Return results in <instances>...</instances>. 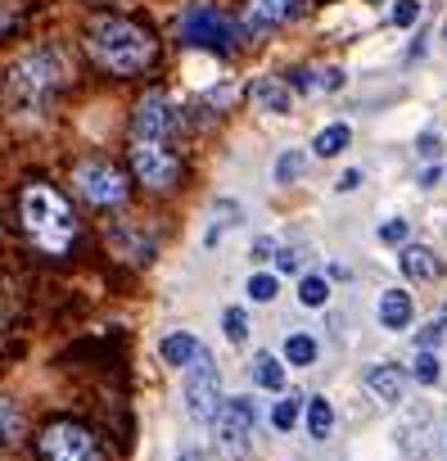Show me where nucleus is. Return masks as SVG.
Returning a JSON list of instances; mask_svg holds the SVG:
<instances>
[{"label":"nucleus","mask_w":447,"mask_h":461,"mask_svg":"<svg viewBox=\"0 0 447 461\" xmlns=\"http://www.w3.org/2000/svg\"><path fill=\"white\" fill-rule=\"evenodd\" d=\"M276 290H280L276 276H267V272H253V276H249V299H253V303H271Z\"/></svg>","instance_id":"nucleus-26"},{"label":"nucleus","mask_w":447,"mask_h":461,"mask_svg":"<svg viewBox=\"0 0 447 461\" xmlns=\"http://www.w3.org/2000/svg\"><path fill=\"white\" fill-rule=\"evenodd\" d=\"M227 340H231V344H244V340H249V317H244V308H227Z\"/></svg>","instance_id":"nucleus-27"},{"label":"nucleus","mask_w":447,"mask_h":461,"mask_svg":"<svg viewBox=\"0 0 447 461\" xmlns=\"http://www.w3.org/2000/svg\"><path fill=\"white\" fill-rule=\"evenodd\" d=\"M181 127V113L172 109V100L163 91H149L140 104H136V118H131V131H136V141H168L172 131Z\"/></svg>","instance_id":"nucleus-10"},{"label":"nucleus","mask_w":447,"mask_h":461,"mask_svg":"<svg viewBox=\"0 0 447 461\" xmlns=\"http://www.w3.org/2000/svg\"><path fill=\"white\" fill-rule=\"evenodd\" d=\"M72 185H78V194H82L87 204H95V209H118V204L127 200V177H122L113 163H104V159L78 163Z\"/></svg>","instance_id":"nucleus-5"},{"label":"nucleus","mask_w":447,"mask_h":461,"mask_svg":"<svg viewBox=\"0 0 447 461\" xmlns=\"http://www.w3.org/2000/svg\"><path fill=\"white\" fill-rule=\"evenodd\" d=\"M370 5H380V0H370Z\"/></svg>","instance_id":"nucleus-40"},{"label":"nucleus","mask_w":447,"mask_h":461,"mask_svg":"<svg viewBox=\"0 0 447 461\" xmlns=\"http://www.w3.org/2000/svg\"><path fill=\"white\" fill-rule=\"evenodd\" d=\"M59 82H63V50L59 45H41V50H28L5 73V100L19 113H46V104L59 91Z\"/></svg>","instance_id":"nucleus-2"},{"label":"nucleus","mask_w":447,"mask_h":461,"mask_svg":"<svg viewBox=\"0 0 447 461\" xmlns=\"http://www.w3.org/2000/svg\"><path fill=\"white\" fill-rule=\"evenodd\" d=\"M276 272H285V276L298 272V253L294 249H276Z\"/></svg>","instance_id":"nucleus-33"},{"label":"nucleus","mask_w":447,"mask_h":461,"mask_svg":"<svg viewBox=\"0 0 447 461\" xmlns=\"http://www.w3.org/2000/svg\"><path fill=\"white\" fill-rule=\"evenodd\" d=\"M357 185H361V172H357V168H348V172L339 177V185H335V190H344V194H348V190H357Z\"/></svg>","instance_id":"nucleus-35"},{"label":"nucleus","mask_w":447,"mask_h":461,"mask_svg":"<svg viewBox=\"0 0 447 461\" xmlns=\"http://www.w3.org/2000/svg\"><path fill=\"white\" fill-rule=\"evenodd\" d=\"M87 45H91L100 69H109L118 78L145 73V63L154 59V37H149L145 28H136V23H127V19H109V14L91 23Z\"/></svg>","instance_id":"nucleus-1"},{"label":"nucleus","mask_w":447,"mask_h":461,"mask_svg":"<svg viewBox=\"0 0 447 461\" xmlns=\"http://www.w3.org/2000/svg\"><path fill=\"white\" fill-rule=\"evenodd\" d=\"M335 430V407L326 399H308V434L312 439H326Z\"/></svg>","instance_id":"nucleus-21"},{"label":"nucleus","mask_w":447,"mask_h":461,"mask_svg":"<svg viewBox=\"0 0 447 461\" xmlns=\"http://www.w3.org/2000/svg\"><path fill=\"white\" fill-rule=\"evenodd\" d=\"M298 5L303 0H249V10H244V28L249 32H267V28H280L298 14Z\"/></svg>","instance_id":"nucleus-11"},{"label":"nucleus","mask_w":447,"mask_h":461,"mask_svg":"<svg viewBox=\"0 0 447 461\" xmlns=\"http://www.w3.org/2000/svg\"><path fill=\"white\" fill-rule=\"evenodd\" d=\"M109 240H113V249L127 258V262H149L154 258V240H145V235H136L127 222H118L113 231H109Z\"/></svg>","instance_id":"nucleus-16"},{"label":"nucleus","mask_w":447,"mask_h":461,"mask_svg":"<svg viewBox=\"0 0 447 461\" xmlns=\"http://www.w3.org/2000/svg\"><path fill=\"white\" fill-rule=\"evenodd\" d=\"M443 37H447V23H443Z\"/></svg>","instance_id":"nucleus-39"},{"label":"nucleus","mask_w":447,"mask_h":461,"mask_svg":"<svg viewBox=\"0 0 447 461\" xmlns=\"http://www.w3.org/2000/svg\"><path fill=\"white\" fill-rule=\"evenodd\" d=\"M398 262H402V272H407L411 281H434V276H443V262H438L434 249H425V244H407Z\"/></svg>","instance_id":"nucleus-14"},{"label":"nucleus","mask_w":447,"mask_h":461,"mask_svg":"<svg viewBox=\"0 0 447 461\" xmlns=\"http://www.w3.org/2000/svg\"><path fill=\"white\" fill-rule=\"evenodd\" d=\"M41 461H104V448L87 425L54 421L41 434Z\"/></svg>","instance_id":"nucleus-7"},{"label":"nucleus","mask_w":447,"mask_h":461,"mask_svg":"<svg viewBox=\"0 0 447 461\" xmlns=\"http://www.w3.org/2000/svg\"><path fill=\"white\" fill-rule=\"evenodd\" d=\"M253 380H258L262 389H285V366H280V358H276V353H258V358H253Z\"/></svg>","instance_id":"nucleus-19"},{"label":"nucleus","mask_w":447,"mask_h":461,"mask_svg":"<svg viewBox=\"0 0 447 461\" xmlns=\"http://www.w3.org/2000/svg\"><path fill=\"white\" fill-rule=\"evenodd\" d=\"M389 19H393V28H411V23L420 19V0H398Z\"/></svg>","instance_id":"nucleus-29"},{"label":"nucleus","mask_w":447,"mask_h":461,"mask_svg":"<svg viewBox=\"0 0 447 461\" xmlns=\"http://www.w3.org/2000/svg\"><path fill=\"white\" fill-rule=\"evenodd\" d=\"M240 222V204H231V200H221L217 209H212V226H208V235H203V244H217L221 235H227L231 226Z\"/></svg>","instance_id":"nucleus-20"},{"label":"nucleus","mask_w":447,"mask_h":461,"mask_svg":"<svg viewBox=\"0 0 447 461\" xmlns=\"http://www.w3.org/2000/svg\"><path fill=\"white\" fill-rule=\"evenodd\" d=\"M411 375H416L420 384H434V380H438V358H434V353H420L416 366H411Z\"/></svg>","instance_id":"nucleus-31"},{"label":"nucleus","mask_w":447,"mask_h":461,"mask_svg":"<svg viewBox=\"0 0 447 461\" xmlns=\"http://www.w3.org/2000/svg\"><path fill=\"white\" fill-rule=\"evenodd\" d=\"M159 353H163V362H168V366H190V362H195V353H199V340H195L190 331H172V335L159 344Z\"/></svg>","instance_id":"nucleus-17"},{"label":"nucleus","mask_w":447,"mask_h":461,"mask_svg":"<svg viewBox=\"0 0 447 461\" xmlns=\"http://www.w3.org/2000/svg\"><path fill=\"white\" fill-rule=\"evenodd\" d=\"M298 412H303V399H298V393H289V399H280V403L271 407V425H276L280 434H289V430L298 425Z\"/></svg>","instance_id":"nucleus-24"},{"label":"nucleus","mask_w":447,"mask_h":461,"mask_svg":"<svg viewBox=\"0 0 447 461\" xmlns=\"http://www.w3.org/2000/svg\"><path fill=\"white\" fill-rule=\"evenodd\" d=\"M131 172L149 190H172L177 177H181V159L168 145H159V141H136L131 145Z\"/></svg>","instance_id":"nucleus-9"},{"label":"nucleus","mask_w":447,"mask_h":461,"mask_svg":"<svg viewBox=\"0 0 447 461\" xmlns=\"http://www.w3.org/2000/svg\"><path fill=\"white\" fill-rule=\"evenodd\" d=\"M344 86V73L339 69H308V91H339Z\"/></svg>","instance_id":"nucleus-28"},{"label":"nucleus","mask_w":447,"mask_h":461,"mask_svg":"<svg viewBox=\"0 0 447 461\" xmlns=\"http://www.w3.org/2000/svg\"><path fill=\"white\" fill-rule=\"evenodd\" d=\"M326 299H330L326 276H303V281H298V303H303V308H326Z\"/></svg>","instance_id":"nucleus-25"},{"label":"nucleus","mask_w":447,"mask_h":461,"mask_svg":"<svg viewBox=\"0 0 447 461\" xmlns=\"http://www.w3.org/2000/svg\"><path fill=\"white\" fill-rule=\"evenodd\" d=\"M285 362L289 366H312L317 362V340L312 335H289L285 340Z\"/></svg>","instance_id":"nucleus-22"},{"label":"nucleus","mask_w":447,"mask_h":461,"mask_svg":"<svg viewBox=\"0 0 447 461\" xmlns=\"http://www.w3.org/2000/svg\"><path fill=\"white\" fill-rule=\"evenodd\" d=\"M438 150H443L438 136H420V154H425V159H438Z\"/></svg>","instance_id":"nucleus-36"},{"label":"nucleus","mask_w":447,"mask_h":461,"mask_svg":"<svg viewBox=\"0 0 447 461\" xmlns=\"http://www.w3.org/2000/svg\"><path fill=\"white\" fill-rule=\"evenodd\" d=\"M23 226L37 240V249H46V253H63L72 244V235H78V218H72V209L50 185L23 190Z\"/></svg>","instance_id":"nucleus-3"},{"label":"nucleus","mask_w":447,"mask_h":461,"mask_svg":"<svg viewBox=\"0 0 447 461\" xmlns=\"http://www.w3.org/2000/svg\"><path fill=\"white\" fill-rule=\"evenodd\" d=\"M249 95H253V104L267 109V113H289V109H294V95H289V86H285L280 78H258V82L249 86Z\"/></svg>","instance_id":"nucleus-13"},{"label":"nucleus","mask_w":447,"mask_h":461,"mask_svg":"<svg viewBox=\"0 0 447 461\" xmlns=\"http://www.w3.org/2000/svg\"><path fill=\"white\" fill-rule=\"evenodd\" d=\"M348 141H352L348 122H330V127H321V131H317L312 154H317V159H335V154H344V150H348Z\"/></svg>","instance_id":"nucleus-18"},{"label":"nucleus","mask_w":447,"mask_h":461,"mask_svg":"<svg viewBox=\"0 0 447 461\" xmlns=\"http://www.w3.org/2000/svg\"><path fill=\"white\" fill-rule=\"evenodd\" d=\"M276 249H271V240H253V262H267Z\"/></svg>","instance_id":"nucleus-37"},{"label":"nucleus","mask_w":447,"mask_h":461,"mask_svg":"<svg viewBox=\"0 0 447 461\" xmlns=\"http://www.w3.org/2000/svg\"><path fill=\"white\" fill-rule=\"evenodd\" d=\"M177 461H203V457H199V452H195V448H186V452H181V457H177Z\"/></svg>","instance_id":"nucleus-38"},{"label":"nucleus","mask_w":447,"mask_h":461,"mask_svg":"<svg viewBox=\"0 0 447 461\" xmlns=\"http://www.w3.org/2000/svg\"><path fill=\"white\" fill-rule=\"evenodd\" d=\"M366 389L376 393L380 403H402V393H407V375H402L398 366L380 362V366H370V371H366Z\"/></svg>","instance_id":"nucleus-12"},{"label":"nucleus","mask_w":447,"mask_h":461,"mask_svg":"<svg viewBox=\"0 0 447 461\" xmlns=\"http://www.w3.org/2000/svg\"><path fill=\"white\" fill-rule=\"evenodd\" d=\"M253 425H258V407H253V399H227L217 407V416H212V430H217V448L227 452V457H244V448H249V439H253Z\"/></svg>","instance_id":"nucleus-8"},{"label":"nucleus","mask_w":447,"mask_h":461,"mask_svg":"<svg viewBox=\"0 0 447 461\" xmlns=\"http://www.w3.org/2000/svg\"><path fill=\"white\" fill-rule=\"evenodd\" d=\"M303 168H308V154H303V150H285V154L276 159L271 177H276L280 185H289V181H298V177H303Z\"/></svg>","instance_id":"nucleus-23"},{"label":"nucleus","mask_w":447,"mask_h":461,"mask_svg":"<svg viewBox=\"0 0 447 461\" xmlns=\"http://www.w3.org/2000/svg\"><path fill=\"white\" fill-rule=\"evenodd\" d=\"M411 321V294L407 290H385L380 294V325L385 331H407Z\"/></svg>","instance_id":"nucleus-15"},{"label":"nucleus","mask_w":447,"mask_h":461,"mask_svg":"<svg viewBox=\"0 0 447 461\" xmlns=\"http://www.w3.org/2000/svg\"><path fill=\"white\" fill-rule=\"evenodd\" d=\"M438 340H443V325H425V331H420V353L438 349Z\"/></svg>","instance_id":"nucleus-34"},{"label":"nucleus","mask_w":447,"mask_h":461,"mask_svg":"<svg viewBox=\"0 0 447 461\" xmlns=\"http://www.w3.org/2000/svg\"><path fill=\"white\" fill-rule=\"evenodd\" d=\"M177 37H181V45H199V50H212V54H231V50H236V28H231V19L221 14L217 5H208V0H195V5L181 10Z\"/></svg>","instance_id":"nucleus-4"},{"label":"nucleus","mask_w":447,"mask_h":461,"mask_svg":"<svg viewBox=\"0 0 447 461\" xmlns=\"http://www.w3.org/2000/svg\"><path fill=\"white\" fill-rule=\"evenodd\" d=\"M186 407H190V416L199 425H212V416L221 407V375H217V366H212V358L203 349L186 366Z\"/></svg>","instance_id":"nucleus-6"},{"label":"nucleus","mask_w":447,"mask_h":461,"mask_svg":"<svg viewBox=\"0 0 447 461\" xmlns=\"http://www.w3.org/2000/svg\"><path fill=\"white\" fill-rule=\"evenodd\" d=\"M14 434H19V412H14V403H10V399H0V439L10 443Z\"/></svg>","instance_id":"nucleus-30"},{"label":"nucleus","mask_w":447,"mask_h":461,"mask_svg":"<svg viewBox=\"0 0 447 461\" xmlns=\"http://www.w3.org/2000/svg\"><path fill=\"white\" fill-rule=\"evenodd\" d=\"M407 235H411V226H407L402 218H393V222L380 226V240H385V244H407Z\"/></svg>","instance_id":"nucleus-32"}]
</instances>
